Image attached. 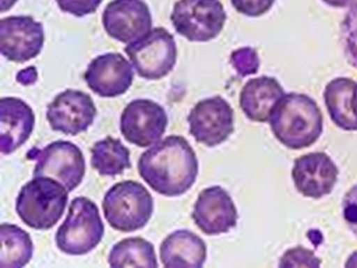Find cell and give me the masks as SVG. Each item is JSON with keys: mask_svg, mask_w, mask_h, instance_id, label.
I'll return each instance as SVG.
<instances>
[{"mask_svg": "<svg viewBox=\"0 0 357 268\" xmlns=\"http://www.w3.org/2000/svg\"><path fill=\"white\" fill-rule=\"evenodd\" d=\"M137 168L153 191L166 197H178L195 185L199 163L186 138L172 135L143 151Z\"/></svg>", "mask_w": 357, "mask_h": 268, "instance_id": "6da1fadb", "label": "cell"}, {"mask_svg": "<svg viewBox=\"0 0 357 268\" xmlns=\"http://www.w3.org/2000/svg\"><path fill=\"white\" fill-rule=\"evenodd\" d=\"M273 135L282 146L301 151L321 138L324 117L316 100L307 94H284L269 117Z\"/></svg>", "mask_w": 357, "mask_h": 268, "instance_id": "7a4b0ae2", "label": "cell"}, {"mask_svg": "<svg viewBox=\"0 0 357 268\" xmlns=\"http://www.w3.org/2000/svg\"><path fill=\"white\" fill-rule=\"evenodd\" d=\"M68 195L67 187L55 179L35 177L17 195V215L31 229L49 230L61 220Z\"/></svg>", "mask_w": 357, "mask_h": 268, "instance_id": "3957f363", "label": "cell"}, {"mask_svg": "<svg viewBox=\"0 0 357 268\" xmlns=\"http://www.w3.org/2000/svg\"><path fill=\"white\" fill-rule=\"evenodd\" d=\"M106 221L114 230L132 232L146 227L154 212V198L135 180L114 184L102 200Z\"/></svg>", "mask_w": 357, "mask_h": 268, "instance_id": "277c9868", "label": "cell"}, {"mask_svg": "<svg viewBox=\"0 0 357 268\" xmlns=\"http://www.w3.org/2000/svg\"><path fill=\"white\" fill-rule=\"evenodd\" d=\"M104 232L97 204L87 197H77L69 205L65 222L57 229L55 242L67 255H86L102 242Z\"/></svg>", "mask_w": 357, "mask_h": 268, "instance_id": "5b68a950", "label": "cell"}, {"mask_svg": "<svg viewBox=\"0 0 357 268\" xmlns=\"http://www.w3.org/2000/svg\"><path fill=\"white\" fill-rule=\"evenodd\" d=\"M172 24L190 42H208L220 36L227 22L220 0H178L171 13Z\"/></svg>", "mask_w": 357, "mask_h": 268, "instance_id": "8992f818", "label": "cell"}, {"mask_svg": "<svg viewBox=\"0 0 357 268\" xmlns=\"http://www.w3.org/2000/svg\"><path fill=\"white\" fill-rule=\"evenodd\" d=\"M138 77L160 80L174 69L178 48L174 36L167 29H151V33L124 48Z\"/></svg>", "mask_w": 357, "mask_h": 268, "instance_id": "52a82bcc", "label": "cell"}, {"mask_svg": "<svg viewBox=\"0 0 357 268\" xmlns=\"http://www.w3.org/2000/svg\"><path fill=\"white\" fill-rule=\"evenodd\" d=\"M28 158L36 160L33 177L55 179L69 192L74 191L85 177V158L82 149L69 141H55L43 149L33 148L28 151Z\"/></svg>", "mask_w": 357, "mask_h": 268, "instance_id": "ba28073f", "label": "cell"}, {"mask_svg": "<svg viewBox=\"0 0 357 268\" xmlns=\"http://www.w3.org/2000/svg\"><path fill=\"white\" fill-rule=\"evenodd\" d=\"M190 134L207 147L220 146L235 131V112L230 103L220 96L205 98L197 103L188 114Z\"/></svg>", "mask_w": 357, "mask_h": 268, "instance_id": "9c48e42d", "label": "cell"}, {"mask_svg": "<svg viewBox=\"0 0 357 268\" xmlns=\"http://www.w3.org/2000/svg\"><path fill=\"white\" fill-rule=\"evenodd\" d=\"M168 116L162 106L151 99H135L121 116V133L129 143L146 148L158 142L166 133Z\"/></svg>", "mask_w": 357, "mask_h": 268, "instance_id": "30bf717a", "label": "cell"}, {"mask_svg": "<svg viewBox=\"0 0 357 268\" xmlns=\"http://www.w3.org/2000/svg\"><path fill=\"white\" fill-rule=\"evenodd\" d=\"M45 28L31 16H10L0 21V52L8 61L24 64L41 54Z\"/></svg>", "mask_w": 357, "mask_h": 268, "instance_id": "8fae6325", "label": "cell"}, {"mask_svg": "<svg viewBox=\"0 0 357 268\" xmlns=\"http://www.w3.org/2000/svg\"><path fill=\"white\" fill-rule=\"evenodd\" d=\"M96 116L97 107L93 99L79 89H66L47 106V119L50 128L70 136L89 131Z\"/></svg>", "mask_w": 357, "mask_h": 268, "instance_id": "7c38bea8", "label": "cell"}, {"mask_svg": "<svg viewBox=\"0 0 357 268\" xmlns=\"http://www.w3.org/2000/svg\"><path fill=\"white\" fill-rule=\"evenodd\" d=\"M102 27L116 41L130 45L151 31V10L143 0H112L104 8Z\"/></svg>", "mask_w": 357, "mask_h": 268, "instance_id": "4fadbf2b", "label": "cell"}, {"mask_svg": "<svg viewBox=\"0 0 357 268\" xmlns=\"http://www.w3.org/2000/svg\"><path fill=\"white\" fill-rule=\"evenodd\" d=\"M338 167L324 151H313L294 160L292 180L296 191L311 200H321L333 191L338 181Z\"/></svg>", "mask_w": 357, "mask_h": 268, "instance_id": "5bb4252c", "label": "cell"}, {"mask_svg": "<svg viewBox=\"0 0 357 268\" xmlns=\"http://www.w3.org/2000/svg\"><path fill=\"white\" fill-rule=\"evenodd\" d=\"M192 220L205 235H222L236 228L238 212L227 190L222 186H211L198 195Z\"/></svg>", "mask_w": 357, "mask_h": 268, "instance_id": "9a60e30c", "label": "cell"}, {"mask_svg": "<svg viewBox=\"0 0 357 268\" xmlns=\"http://www.w3.org/2000/svg\"><path fill=\"white\" fill-rule=\"evenodd\" d=\"M84 79L99 97L116 98L129 91L134 82V70L122 54L106 53L89 62Z\"/></svg>", "mask_w": 357, "mask_h": 268, "instance_id": "2e32d148", "label": "cell"}, {"mask_svg": "<svg viewBox=\"0 0 357 268\" xmlns=\"http://www.w3.org/2000/svg\"><path fill=\"white\" fill-rule=\"evenodd\" d=\"M35 128V114L31 106L21 98L0 99V151L13 154L28 141Z\"/></svg>", "mask_w": 357, "mask_h": 268, "instance_id": "e0dca14e", "label": "cell"}, {"mask_svg": "<svg viewBox=\"0 0 357 268\" xmlns=\"http://www.w3.org/2000/svg\"><path fill=\"white\" fill-rule=\"evenodd\" d=\"M284 94V89L275 77H252L241 89V110L252 122H269L274 106Z\"/></svg>", "mask_w": 357, "mask_h": 268, "instance_id": "ac0fdd59", "label": "cell"}, {"mask_svg": "<svg viewBox=\"0 0 357 268\" xmlns=\"http://www.w3.org/2000/svg\"><path fill=\"white\" fill-rule=\"evenodd\" d=\"M206 256L203 239L187 229L172 232L160 246V258L165 267H203Z\"/></svg>", "mask_w": 357, "mask_h": 268, "instance_id": "d6986e66", "label": "cell"}, {"mask_svg": "<svg viewBox=\"0 0 357 268\" xmlns=\"http://www.w3.org/2000/svg\"><path fill=\"white\" fill-rule=\"evenodd\" d=\"M356 82L349 77L333 79L325 86L324 103L335 126L344 131H357V121L351 107Z\"/></svg>", "mask_w": 357, "mask_h": 268, "instance_id": "ffe728a7", "label": "cell"}, {"mask_svg": "<svg viewBox=\"0 0 357 268\" xmlns=\"http://www.w3.org/2000/svg\"><path fill=\"white\" fill-rule=\"evenodd\" d=\"M33 255L31 236L15 224L0 225V266L3 268L24 267Z\"/></svg>", "mask_w": 357, "mask_h": 268, "instance_id": "44dd1931", "label": "cell"}, {"mask_svg": "<svg viewBox=\"0 0 357 268\" xmlns=\"http://www.w3.org/2000/svg\"><path fill=\"white\" fill-rule=\"evenodd\" d=\"M91 165L104 177H116L131 168L130 151L121 140L107 137L94 143L91 148Z\"/></svg>", "mask_w": 357, "mask_h": 268, "instance_id": "7402d4cb", "label": "cell"}, {"mask_svg": "<svg viewBox=\"0 0 357 268\" xmlns=\"http://www.w3.org/2000/svg\"><path fill=\"white\" fill-rule=\"evenodd\" d=\"M107 262L111 267H158L154 244L143 237H129L114 244Z\"/></svg>", "mask_w": 357, "mask_h": 268, "instance_id": "603a6c76", "label": "cell"}, {"mask_svg": "<svg viewBox=\"0 0 357 268\" xmlns=\"http://www.w3.org/2000/svg\"><path fill=\"white\" fill-rule=\"evenodd\" d=\"M341 42L347 61L357 69V0L350 5L342 21Z\"/></svg>", "mask_w": 357, "mask_h": 268, "instance_id": "cb8c5ba5", "label": "cell"}, {"mask_svg": "<svg viewBox=\"0 0 357 268\" xmlns=\"http://www.w3.org/2000/svg\"><path fill=\"white\" fill-rule=\"evenodd\" d=\"M230 62L240 77L255 75L260 69V57L256 49L243 47L236 49L230 55Z\"/></svg>", "mask_w": 357, "mask_h": 268, "instance_id": "d4e9b609", "label": "cell"}, {"mask_svg": "<svg viewBox=\"0 0 357 268\" xmlns=\"http://www.w3.org/2000/svg\"><path fill=\"white\" fill-rule=\"evenodd\" d=\"M280 267H321V260L307 248H289L279 261Z\"/></svg>", "mask_w": 357, "mask_h": 268, "instance_id": "484cf974", "label": "cell"}, {"mask_svg": "<svg viewBox=\"0 0 357 268\" xmlns=\"http://www.w3.org/2000/svg\"><path fill=\"white\" fill-rule=\"evenodd\" d=\"M56 3L62 13L82 18L96 13L102 0H56Z\"/></svg>", "mask_w": 357, "mask_h": 268, "instance_id": "4316f807", "label": "cell"}, {"mask_svg": "<svg viewBox=\"0 0 357 268\" xmlns=\"http://www.w3.org/2000/svg\"><path fill=\"white\" fill-rule=\"evenodd\" d=\"M231 4L237 13L256 18L269 13L275 0H231Z\"/></svg>", "mask_w": 357, "mask_h": 268, "instance_id": "83f0119b", "label": "cell"}, {"mask_svg": "<svg viewBox=\"0 0 357 268\" xmlns=\"http://www.w3.org/2000/svg\"><path fill=\"white\" fill-rule=\"evenodd\" d=\"M342 212L345 224L357 237V184L345 193L342 202Z\"/></svg>", "mask_w": 357, "mask_h": 268, "instance_id": "f1b7e54d", "label": "cell"}, {"mask_svg": "<svg viewBox=\"0 0 357 268\" xmlns=\"http://www.w3.org/2000/svg\"><path fill=\"white\" fill-rule=\"evenodd\" d=\"M38 79V73H37L36 67L30 66L28 68L22 69L17 73L16 80L21 85L30 86L33 85Z\"/></svg>", "mask_w": 357, "mask_h": 268, "instance_id": "f546056e", "label": "cell"}, {"mask_svg": "<svg viewBox=\"0 0 357 268\" xmlns=\"http://www.w3.org/2000/svg\"><path fill=\"white\" fill-rule=\"evenodd\" d=\"M321 1L331 8H343L353 4L356 0H321Z\"/></svg>", "mask_w": 357, "mask_h": 268, "instance_id": "4dcf8cb0", "label": "cell"}, {"mask_svg": "<svg viewBox=\"0 0 357 268\" xmlns=\"http://www.w3.org/2000/svg\"><path fill=\"white\" fill-rule=\"evenodd\" d=\"M18 0H0V13L10 11L15 6Z\"/></svg>", "mask_w": 357, "mask_h": 268, "instance_id": "1f68e13d", "label": "cell"}, {"mask_svg": "<svg viewBox=\"0 0 357 268\" xmlns=\"http://www.w3.org/2000/svg\"><path fill=\"white\" fill-rule=\"evenodd\" d=\"M344 266L345 267L349 268L357 267V251H355V252L348 258V260L345 261Z\"/></svg>", "mask_w": 357, "mask_h": 268, "instance_id": "d6a6232c", "label": "cell"}, {"mask_svg": "<svg viewBox=\"0 0 357 268\" xmlns=\"http://www.w3.org/2000/svg\"><path fill=\"white\" fill-rule=\"evenodd\" d=\"M351 107H353L354 116L357 121V82L354 89L353 99H351Z\"/></svg>", "mask_w": 357, "mask_h": 268, "instance_id": "836d02e7", "label": "cell"}]
</instances>
